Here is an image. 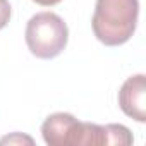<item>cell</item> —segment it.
Segmentation results:
<instances>
[{"mask_svg": "<svg viewBox=\"0 0 146 146\" xmlns=\"http://www.w3.org/2000/svg\"><path fill=\"white\" fill-rule=\"evenodd\" d=\"M137 0H96L93 14V33L107 46L127 43L137 26Z\"/></svg>", "mask_w": 146, "mask_h": 146, "instance_id": "6da1fadb", "label": "cell"}, {"mask_svg": "<svg viewBox=\"0 0 146 146\" xmlns=\"http://www.w3.org/2000/svg\"><path fill=\"white\" fill-rule=\"evenodd\" d=\"M144 98H146L144 74H136V76L129 78L119 91V105H120L122 112L137 122L146 120V102H144Z\"/></svg>", "mask_w": 146, "mask_h": 146, "instance_id": "277c9868", "label": "cell"}, {"mask_svg": "<svg viewBox=\"0 0 146 146\" xmlns=\"http://www.w3.org/2000/svg\"><path fill=\"white\" fill-rule=\"evenodd\" d=\"M41 134L50 146H83L84 122L70 113H52L41 125Z\"/></svg>", "mask_w": 146, "mask_h": 146, "instance_id": "3957f363", "label": "cell"}, {"mask_svg": "<svg viewBox=\"0 0 146 146\" xmlns=\"http://www.w3.org/2000/svg\"><path fill=\"white\" fill-rule=\"evenodd\" d=\"M26 45L29 52L38 58H55L58 57L69 40V29L64 19L53 12L35 14L26 26Z\"/></svg>", "mask_w": 146, "mask_h": 146, "instance_id": "7a4b0ae2", "label": "cell"}, {"mask_svg": "<svg viewBox=\"0 0 146 146\" xmlns=\"http://www.w3.org/2000/svg\"><path fill=\"white\" fill-rule=\"evenodd\" d=\"M33 2H36L40 5H45V7H50V5H57L58 2H62V0H33Z\"/></svg>", "mask_w": 146, "mask_h": 146, "instance_id": "ba28073f", "label": "cell"}, {"mask_svg": "<svg viewBox=\"0 0 146 146\" xmlns=\"http://www.w3.org/2000/svg\"><path fill=\"white\" fill-rule=\"evenodd\" d=\"M107 131V144H132L131 131L122 124H108Z\"/></svg>", "mask_w": 146, "mask_h": 146, "instance_id": "5b68a950", "label": "cell"}, {"mask_svg": "<svg viewBox=\"0 0 146 146\" xmlns=\"http://www.w3.org/2000/svg\"><path fill=\"white\" fill-rule=\"evenodd\" d=\"M11 21V4L9 0H0V29H4Z\"/></svg>", "mask_w": 146, "mask_h": 146, "instance_id": "8992f818", "label": "cell"}, {"mask_svg": "<svg viewBox=\"0 0 146 146\" xmlns=\"http://www.w3.org/2000/svg\"><path fill=\"white\" fill-rule=\"evenodd\" d=\"M14 141H26V143H29V144L33 143V139H31V137H24V136L21 137L19 134H14V136H11V137H4L0 143H14Z\"/></svg>", "mask_w": 146, "mask_h": 146, "instance_id": "52a82bcc", "label": "cell"}]
</instances>
